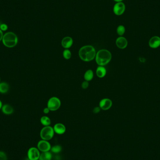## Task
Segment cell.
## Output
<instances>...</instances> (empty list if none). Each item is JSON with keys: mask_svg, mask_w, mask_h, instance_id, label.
Returning a JSON list of instances; mask_svg holds the SVG:
<instances>
[{"mask_svg": "<svg viewBox=\"0 0 160 160\" xmlns=\"http://www.w3.org/2000/svg\"><path fill=\"white\" fill-rule=\"evenodd\" d=\"M9 90V85L6 82H1L0 84V93L5 94Z\"/></svg>", "mask_w": 160, "mask_h": 160, "instance_id": "17", "label": "cell"}, {"mask_svg": "<svg viewBox=\"0 0 160 160\" xmlns=\"http://www.w3.org/2000/svg\"><path fill=\"white\" fill-rule=\"evenodd\" d=\"M51 152H53L54 154L59 153L61 151L62 148L61 146L60 145H55L54 146H53L51 149Z\"/></svg>", "mask_w": 160, "mask_h": 160, "instance_id": "21", "label": "cell"}, {"mask_svg": "<svg viewBox=\"0 0 160 160\" xmlns=\"http://www.w3.org/2000/svg\"><path fill=\"white\" fill-rule=\"evenodd\" d=\"M0 160H7V155L2 151H0Z\"/></svg>", "mask_w": 160, "mask_h": 160, "instance_id": "23", "label": "cell"}, {"mask_svg": "<svg viewBox=\"0 0 160 160\" xmlns=\"http://www.w3.org/2000/svg\"><path fill=\"white\" fill-rule=\"evenodd\" d=\"M54 134V128L50 126H46L42 129L40 131L41 139L45 141H49L53 138Z\"/></svg>", "mask_w": 160, "mask_h": 160, "instance_id": "4", "label": "cell"}, {"mask_svg": "<svg viewBox=\"0 0 160 160\" xmlns=\"http://www.w3.org/2000/svg\"><path fill=\"white\" fill-rule=\"evenodd\" d=\"M4 35L2 31L0 29V41H1L2 40V38L4 37Z\"/></svg>", "mask_w": 160, "mask_h": 160, "instance_id": "28", "label": "cell"}, {"mask_svg": "<svg viewBox=\"0 0 160 160\" xmlns=\"http://www.w3.org/2000/svg\"><path fill=\"white\" fill-rule=\"evenodd\" d=\"M101 108L100 107H96L94 108V109L93 110V113L96 114V113H99L100 111Z\"/></svg>", "mask_w": 160, "mask_h": 160, "instance_id": "26", "label": "cell"}, {"mask_svg": "<svg viewBox=\"0 0 160 160\" xmlns=\"http://www.w3.org/2000/svg\"><path fill=\"white\" fill-rule=\"evenodd\" d=\"M61 105V100L58 97H51L47 103V107L51 111H57L60 108Z\"/></svg>", "mask_w": 160, "mask_h": 160, "instance_id": "5", "label": "cell"}, {"mask_svg": "<svg viewBox=\"0 0 160 160\" xmlns=\"http://www.w3.org/2000/svg\"><path fill=\"white\" fill-rule=\"evenodd\" d=\"M106 69L104 66H99L96 69V75L99 78H103L106 74Z\"/></svg>", "mask_w": 160, "mask_h": 160, "instance_id": "15", "label": "cell"}, {"mask_svg": "<svg viewBox=\"0 0 160 160\" xmlns=\"http://www.w3.org/2000/svg\"><path fill=\"white\" fill-rule=\"evenodd\" d=\"M2 41L4 45L6 47L12 48L17 45L18 38L14 32H8L4 35Z\"/></svg>", "mask_w": 160, "mask_h": 160, "instance_id": "3", "label": "cell"}, {"mask_svg": "<svg viewBox=\"0 0 160 160\" xmlns=\"http://www.w3.org/2000/svg\"><path fill=\"white\" fill-rule=\"evenodd\" d=\"M40 122H41V123L45 126H49L51 123V119L47 116H43V117H41Z\"/></svg>", "mask_w": 160, "mask_h": 160, "instance_id": "19", "label": "cell"}, {"mask_svg": "<svg viewBox=\"0 0 160 160\" xmlns=\"http://www.w3.org/2000/svg\"><path fill=\"white\" fill-rule=\"evenodd\" d=\"M126 29L125 27L123 25H119L117 28V32L119 35L121 36L123 35L125 33Z\"/></svg>", "mask_w": 160, "mask_h": 160, "instance_id": "20", "label": "cell"}, {"mask_svg": "<svg viewBox=\"0 0 160 160\" xmlns=\"http://www.w3.org/2000/svg\"><path fill=\"white\" fill-rule=\"evenodd\" d=\"M113 1H116V2H122V1L123 0H113Z\"/></svg>", "mask_w": 160, "mask_h": 160, "instance_id": "29", "label": "cell"}, {"mask_svg": "<svg viewBox=\"0 0 160 160\" xmlns=\"http://www.w3.org/2000/svg\"><path fill=\"white\" fill-rule=\"evenodd\" d=\"M50 110H49V109L48 107L45 108V109H44L43 112L45 114H48L50 112Z\"/></svg>", "mask_w": 160, "mask_h": 160, "instance_id": "27", "label": "cell"}, {"mask_svg": "<svg viewBox=\"0 0 160 160\" xmlns=\"http://www.w3.org/2000/svg\"><path fill=\"white\" fill-rule=\"evenodd\" d=\"M2 112L6 115L12 114L14 112V109L9 104H4L1 108Z\"/></svg>", "mask_w": 160, "mask_h": 160, "instance_id": "14", "label": "cell"}, {"mask_svg": "<svg viewBox=\"0 0 160 160\" xmlns=\"http://www.w3.org/2000/svg\"><path fill=\"white\" fill-rule=\"evenodd\" d=\"M54 131L58 134H63L65 133L66 128L65 126L61 123H57L54 126Z\"/></svg>", "mask_w": 160, "mask_h": 160, "instance_id": "13", "label": "cell"}, {"mask_svg": "<svg viewBox=\"0 0 160 160\" xmlns=\"http://www.w3.org/2000/svg\"><path fill=\"white\" fill-rule=\"evenodd\" d=\"M40 155L39 149L34 147L30 148L28 151V158L29 160H39Z\"/></svg>", "mask_w": 160, "mask_h": 160, "instance_id": "6", "label": "cell"}, {"mask_svg": "<svg viewBox=\"0 0 160 160\" xmlns=\"http://www.w3.org/2000/svg\"><path fill=\"white\" fill-rule=\"evenodd\" d=\"M89 86V84L88 81H86L82 82L81 84V87L83 89H86L88 88Z\"/></svg>", "mask_w": 160, "mask_h": 160, "instance_id": "25", "label": "cell"}, {"mask_svg": "<svg viewBox=\"0 0 160 160\" xmlns=\"http://www.w3.org/2000/svg\"><path fill=\"white\" fill-rule=\"evenodd\" d=\"M2 103H1V101L0 100V109H1V108H2Z\"/></svg>", "mask_w": 160, "mask_h": 160, "instance_id": "30", "label": "cell"}, {"mask_svg": "<svg viewBox=\"0 0 160 160\" xmlns=\"http://www.w3.org/2000/svg\"><path fill=\"white\" fill-rule=\"evenodd\" d=\"M94 77V73L93 72L92 70L91 69L87 70L85 73L84 76V78L85 80H86V81H90L91 80H92Z\"/></svg>", "mask_w": 160, "mask_h": 160, "instance_id": "18", "label": "cell"}, {"mask_svg": "<svg viewBox=\"0 0 160 160\" xmlns=\"http://www.w3.org/2000/svg\"><path fill=\"white\" fill-rule=\"evenodd\" d=\"M0 84H1V79H0Z\"/></svg>", "mask_w": 160, "mask_h": 160, "instance_id": "31", "label": "cell"}, {"mask_svg": "<svg viewBox=\"0 0 160 160\" xmlns=\"http://www.w3.org/2000/svg\"><path fill=\"white\" fill-rule=\"evenodd\" d=\"M113 12L117 16H121L126 10V6L122 2H117L113 7Z\"/></svg>", "mask_w": 160, "mask_h": 160, "instance_id": "7", "label": "cell"}, {"mask_svg": "<svg viewBox=\"0 0 160 160\" xmlns=\"http://www.w3.org/2000/svg\"><path fill=\"white\" fill-rule=\"evenodd\" d=\"M112 101L109 99H103L99 103L100 108L104 111L109 110L112 106Z\"/></svg>", "mask_w": 160, "mask_h": 160, "instance_id": "9", "label": "cell"}, {"mask_svg": "<svg viewBox=\"0 0 160 160\" xmlns=\"http://www.w3.org/2000/svg\"><path fill=\"white\" fill-rule=\"evenodd\" d=\"M8 29V26L7 24H1L0 25V29L1 30V31H7Z\"/></svg>", "mask_w": 160, "mask_h": 160, "instance_id": "24", "label": "cell"}, {"mask_svg": "<svg viewBox=\"0 0 160 160\" xmlns=\"http://www.w3.org/2000/svg\"><path fill=\"white\" fill-rule=\"evenodd\" d=\"M52 158V154L50 152H42L40 154L39 157V160H51Z\"/></svg>", "mask_w": 160, "mask_h": 160, "instance_id": "16", "label": "cell"}, {"mask_svg": "<svg viewBox=\"0 0 160 160\" xmlns=\"http://www.w3.org/2000/svg\"><path fill=\"white\" fill-rule=\"evenodd\" d=\"M95 58L99 65L104 66L110 62L112 55L111 52L107 50L102 49L97 52Z\"/></svg>", "mask_w": 160, "mask_h": 160, "instance_id": "2", "label": "cell"}, {"mask_svg": "<svg viewBox=\"0 0 160 160\" xmlns=\"http://www.w3.org/2000/svg\"><path fill=\"white\" fill-rule=\"evenodd\" d=\"M116 44L118 48H120L121 49H125L127 47L128 45V42L127 39L123 37H120L116 39Z\"/></svg>", "mask_w": 160, "mask_h": 160, "instance_id": "10", "label": "cell"}, {"mask_svg": "<svg viewBox=\"0 0 160 160\" xmlns=\"http://www.w3.org/2000/svg\"><path fill=\"white\" fill-rule=\"evenodd\" d=\"M37 146L39 150L42 152H48L51 149V146L49 142L45 140H42L39 141L38 142Z\"/></svg>", "mask_w": 160, "mask_h": 160, "instance_id": "8", "label": "cell"}, {"mask_svg": "<svg viewBox=\"0 0 160 160\" xmlns=\"http://www.w3.org/2000/svg\"><path fill=\"white\" fill-rule=\"evenodd\" d=\"M96 54L95 48L91 46H84L79 51V57L84 61H90L94 60Z\"/></svg>", "mask_w": 160, "mask_h": 160, "instance_id": "1", "label": "cell"}, {"mask_svg": "<svg viewBox=\"0 0 160 160\" xmlns=\"http://www.w3.org/2000/svg\"><path fill=\"white\" fill-rule=\"evenodd\" d=\"M63 57L66 60H69L71 58L72 54L71 51L68 49H66L64 51L63 53Z\"/></svg>", "mask_w": 160, "mask_h": 160, "instance_id": "22", "label": "cell"}, {"mask_svg": "<svg viewBox=\"0 0 160 160\" xmlns=\"http://www.w3.org/2000/svg\"><path fill=\"white\" fill-rule=\"evenodd\" d=\"M73 44V40L71 37H66L61 41V45L64 48L68 49L70 48Z\"/></svg>", "mask_w": 160, "mask_h": 160, "instance_id": "12", "label": "cell"}, {"mask_svg": "<svg viewBox=\"0 0 160 160\" xmlns=\"http://www.w3.org/2000/svg\"><path fill=\"white\" fill-rule=\"evenodd\" d=\"M149 46L153 49L158 48L160 46V38L158 36H154L150 39L149 41Z\"/></svg>", "mask_w": 160, "mask_h": 160, "instance_id": "11", "label": "cell"}]
</instances>
